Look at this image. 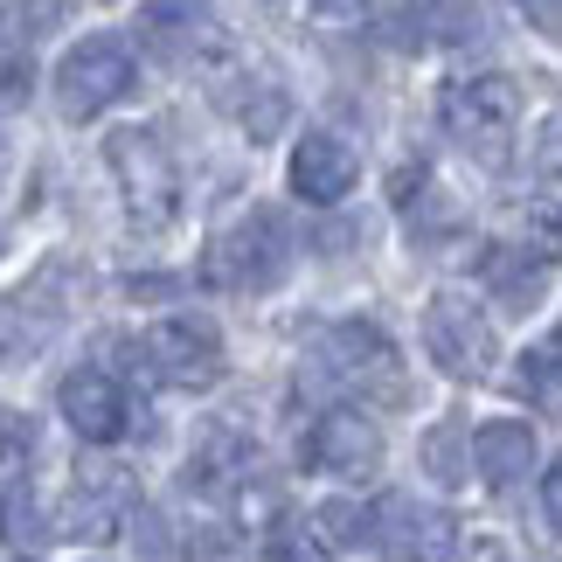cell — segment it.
Listing matches in <instances>:
<instances>
[{
    "mask_svg": "<svg viewBox=\"0 0 562 562\" xmlns=\"http://www.w3.org/2000/svg\"><path fill=\"white\" fill-rule=\"evenodd\" d=\"M194 77H202V91L250 133V146H265V139L285 133L292 98H285V83H278V70L250 49L244 35H223V42L202 56V70H194Z\"/></svg>",
    "mask_w": 562,
    "mask_h": 562,
    "instance_id": "6da1fadb",
    "label": "cell"
},
{
    "mask_svg": "<svg viewBox=\"0 0 562 562\" xmlns=\"http://www.w3.org/2000/svg\"><path fill=\"white\" fill-rule=\"evenodd\" d=\"M375 549L389 562H451L459 555V521L430 501H409V493H389L375 507Z\"/></svg>",
    "mask_w": 562,
    "mask_h": 562,
    "instance_id": "9c48e42d",
    "label": "cell"
},
{
    "mask_svg": "<svg viewBox=\"0 0 562 562\" xmlns=\"http://www.w3.org/2000/svg\"><path fill=\"white\" fill-rule=\"evenodd\" d=\"M438 119H445V133L465 146L480 167H501L514 160V125H521V83L501 77V70H486V77H459L451 91L438 98Z\"/></svg>",
    "mask_w": 562,
    "mask_h": 562,
    "instance_id": "3957f363",
    "label": "cell"
},
{
    "mask_svg": "<svg viewBox=\"0 0 562 562\" xmlns=\"http://www.w3.org/2000/svg\"><path fill=\"white\" fill-rule=\"evenodd\" d=\"M56 403H63V417H70V430L83 445H112V438H125V389L112 382V369H70L63 375V389H56Z\"/></svg>",
    "mask_w": 562,
    "mask_h": 562,
    "instance_id": "4fadbf2b",
    "label": "cell"
},
{
    "mask_svg": "<svg viewBox=\"0 0 562 562\" xmlns=\"http://www.w3.org/2000/svg\"><path fill=\"white\" fill-rule=\"evenodd\" d=\"M521 389L535 403H562V327L542 340V348L521 355Z\"/></svg>",
    "mask_w": 562,
    "mask_h": 562,
    "instance_id": "ffe728a7",
    "label": "cell"
},
{
    "mask_svg": "<svg viewBox=\"0 0 562 562\" xmlns=\"http://www.w3.org/2000/svg\"><path fill=\"white\" fill-rule=\"evenodd\" d=\"M42 535V501L29 486H8V501H0V542H14V549H29Z\"/></svg>",
    "mask_w": 562,
    "mask_h": 562,
    "instance_id": "7402d4cb",
    "label": "cell"
},
{
    "mask_svg": "<svg viewBox=\"0 0 562 562\" xmlns=\"http://www.w3.org/2000/svg\"><path fill=\"white\" fill-rule=\"evenodd\" d=\"M29 83H35L29 56H21V49H0V112H14V104H29Z\"/></svg>",
    "mask_w": 562,
    "mask_h": 562,
    "instance_id": "cb8c5ba5",
    "label": "cell"
},
{
    "mask_svg": "<svg viewBox=\"0 0 562 562\" xmlns=\"http://www.w3.org/2000/svg\"><path fill=\"white\" fill-rule=\"evenodd\" d=\"M361 181V154L340 133H306L292 146V194L299 202H313V209H334V202H348Z\"/></svg>",
    "mask_w": 562,
    "mask_h": 562,
    "instance_id": "7c38bea8",
    "label": "cell"
},
{
    "mask_svg": "<svg viewBox=\"0 0 562 562\" xmlns=\"http://www.w3.org/2000/svg\"><path fill=\"white\" fill-rule=\"evenodd\" d=\"M292 229L278 209H244L236 223L209 244V278L223 292H278L292 271Z\"/></svg>",
    "mask_w": 562,
    "mask_h": 562,
    "instance_id": "277c9868",
    "label": "cell"
},
{
    "mask_svg": "<svg viewBox=\"0 0 562 562\" xmlns=\"http://www.w3.org/2000/svg\"><path fill=\"white\" fill-rule=\"evenodd\" d=\"M424 348H430V361H438L445 375H459V382H486L493 361H501V340H493L486 313L472 306L465 292H430V306H424Z\"/></svg>",
    "mask_w": 562,
    "mask_h": 562,
    "instance_id": "8992f818",
    "label": "cell"
},
{
    "mask_svg": "<svg viewBox=\"0 0 562 562\" xmlns=\"http://www.w3.org/2000/svg\"><path fill=\"white\" fill-rule=\"evenodd\" d=\"M528 244H535V257H562V194H549V202H535L528 209Z\"/></svg>",
    "mask_w": 562,
    "mask_h": 562,
    "instance_id": "603a6c76",
    "label": "cell"
},
{
    "mask_svg": "<svg viewBox=\"0 0 562 562\" xmlns=\"http://www.w3.org/2000/svg\"><path fill=\"white\" fill-rule=\"evenodd\" d=\"M125 91H133V49H125V42H112V35L77 42V49L56 63V104H63L70 119L112 112Z\"/></svg>",
    "mask_w": 562,
    "mask_h": 562,
    "instance_id": "ba28073f",
    "label": "cell"
},
{
    "mask_svg": "<svg viewBox=\"0 0 562 562\" xmlns=\"http://www.w3.org/2000/svg\"><path fill=\"white\" fill-rule=\"evenodd\" d=\"M146 369L175 389H215L223 382V334H215L209 313H167L160 327H146L139 340Z\"/></svg>",
    "mask_w": 562,
    "mask_h": 562,
    "instance_id": "52a82bcc",
    "label": "cell"
},
{
    "mask_svg": "<svg viewBox=\"0 0 562 562\" xmlns=\"http://www.w3.org/2000/svg\"><path fill=\"white\" fill-rule=\"evenodd\" d=\"M250 465H257V451L236 438V430H209V438L194 445V459H188V493H202V501H229V493L250 486Z\"/></svg>",
    "mask_w": 562,
    "mask_h": 562,
    "instance_id": "9a60e30c",
    "label": "cell"
},
{
    "mask_svg": "<svg viewBox=\"0 0 562 562\" xmlns=\"http://www.w3.org/2000/svg\"><path fill=\"white\" fill-rule=\"evenodd\" d=\"M472 472L493 486V493H507V486H521L528 472H535V430L521 417H493L472 430Z\"/></svg>",
    "mask_w": 562,
    "mask_h": 562,
    "instance_id": "5bb4252c",
    "label": "cell"
},
{
    "mask_svg": "<svg viewBox=\"0 0 562 562\" xmlns=\"http://www.w3.org/2000/svg\"><path fill=\"white\" fill-rule=\"evenodd\" d=\"M133 542H139V562H167V528H160L154 507L133 514Z\"/></svg>",
    "mask_w": 562,
    "mask_h": 562,
    "instance_id": "4316f807",
    "label": "cell"
},
{
    "mask_svg": "<svg viewBox=\"0 0 562 562\" xmlns=\"http://www.w3.org/2000/svg\"><path fill=\"white\" fill-rule=\"evenodd\" d=\"M265 562H334V555H327V542H319V535H299V528H285V535H271Z\"/></svg>",
    "mask_w": 562,
    "mask_h": 562,
    "instance_id": "d4e9b609",
    "label": "cell"
},
{
    "mask_svg": "<svg viewBox=\"0 0 562 562\" xmlns=\"http://www.w3.org/2000/svg\"><path fill=\"white\" fill-rule=\"evenodd\" d=\"M486 278H493V292H501L514 313H528L535 299H542V265H528V250H521V257L493 250V257H486Z\"/></svg>",
    "mask_w": 562,
    "mask_h": 562,
    "instance_id": "d6986e66",
    "label": "cell"
},
{
    "mask_svg": "<svg viewBox=\"0 0 562 562\" xmlns=\"http://www.w3.org/2000/svg\"><path fill=\"white\" fill-rule=\"evenodd\" d=\"M188 555H194V562H229L236 549H229L223 528H202V535H188Z\"/></svg>",
    "mask_w": 562,
    "mask_h": 562,
    "instance_id": "83f0119b",
    "label": "cell"
},
{
    "mask_svg": "<svg viewBox=\"0 0 562 562\" xmlns=\"http://www.w3.org/2000/svg\"><path fill=\"white\" fill-rule=\"evenodd\" d=\"M313 14L319 21H361V14H369V0H313Z\"/></svg>",
    "mask_w": 562,
    "mask_h": 562,
    "instance_id": "4dcf8cb0",
    "label": "cell"
},
{
    "mask_svg": "<svg viewBox=\"0 0 562 562\" xmlns=\"http://www.w3.org/2000/svg\"><path fill=\"white\" fill-rule=\"evenodd\" d=\"M29 451H35V424L21 417V409H0V465L29 459Z\"/></svg>",
    "mask_w": 562,
    "mask_h": 562,
    "instance_id": "484cf974",
    "label": "cell"
},
{
    "mask_svg": "<svg viewBox=\"0 0 562 562\" xmlns=\"http://www.w3.org/2000/svg\"><path fill=\"white\" fill-rule=\"evenodd\" d=\"M514 8H521L542 35H555V42H562V0H514Z\"/></svg>",
    "mask_w": 562,
    "mask_h": 562,
    "instance_id": "f1b7e54d",
    "label": "cell"
},
{
    "mask_svg": "<svg viewBox=\"0 0 562 562\" xmlns=\"http://www.w3.org/2000/svg\"><path fill=\"white\" fill-rule=\"evenodd\" d=\"M229 29L215 21V0H146L139 8V42L167 63H188V70H202V56Z\"/></svg>",
    "mask_w": 562,
    "mask_h": 562,
    "instance_id": "30bf717a",
    "label": "cell"
},
{
    "mask_svg": "<svg viewBox=\"0 0 562 562\" xmlns=\"http://www.w3.org/2000/svg\"><path fill=\"white\" fill-rule=\"evenodd\" d=\"M313 535H319L327 549H361V542H375V514L361 507V501H319Z\"/></svg>",
    "mask_w": 562,
    "mask_h": 562,
    "instance_id": "e0dca14e",
    "label": "cell"
},
{
    "mask_svg": "<svg viewBox=\"0 0 562 562\" xmlns=\"http://www.w3.org/2000/svg\"><path fill=\"white\" fill-rule=\"evenodd\" d=\"M542 507H549V521L562 528V459L549 465V480H542Z\"/></svg>",
    "mask_w": 562,
    "mask_h": 562,
    "instance_id": "1f68e13d",
    "label": "cell"
},
{
    "mask_svg": "<svg viewBox=\"0 0 562 562\" xmlns=\"http://www.w3.org/2000/svg\"><path fill=\"white\" fill-rule=\"evenodd\" d=\"M306 459L319 472H334V480H369L382 465V430L375 417H361V409H319L313 430H306Z\"/></svg>",
    "mask_w": 562,
    "mask_h": 562,
    "instance_id": "8fae6325",
    "label": "cell"
},
{
    "mask_svg": "<svg viewBox=\"0 0 562 562\" xmlns=\"http://www.w3.org/2000/svg\"><path fill=\"white\" fill-rule=\"evenodd\" d=\"M424 465L438 472L445 486H459V480H465V465H472V445H465V430H459V424H438V430L424 438Z\"/></svg>",
    "mask_w": 562,
    "mask_h": 562,
    "instance_id": "44dd1931",
    "label": "cell"
},
{
    "mask_svg": "<svg viewBox=\"0 0 562 562\" xmlns=\"http://www.w3.org/2000/svg\"><path fill=\"white\" fill-rule=\"evenodd\" d=\"M313 361H319V375L361 389L369 403H403L409 396L403 355H396V340H389L375 319H334V327H319L313 334Z\"/></svg>",
    "mask_w": 562,
    "mask_h": 562,
    "instance_id": "5b68a950",
    "label": "cell"
},
{
    "mask_svg": "<svg viewBox=\"0 0 562 562\" xmlns=\"http://www.w3.org/2000/svg\"><path fill=\"white\" fill-rule=\"evenodd\" d=\"M389 188H396V209L409 215V229H417V236H459L465 229V209L451 202V194L424 175V167H403Z\"/></svg>",
    "mask_w": 562,
    "mask_h": 562,
    "instance_id": "2e32d148",
    "label": "cell"
},
{
    "mask_svg": "<svg viewBox=\"0 0 562 562\" xmlns=\"http://www.w3.org/2000/svg\"><path fill=\"white\" fill-rule=\"evenodd\" d=\"M56 21H63V0H14V8H0V49L29 56V42H42Z\"/></svg>",
    "mask_w": 562,
    "mask_h": 562,
    "instance_id": "ac0fdd59",
    "label": "cell"
},
{
    "mask_svg": "<svg viewBox=\"0 0 562 562\" xmlns=\"http://www.w3.org/2000/svg\"><path fill=\"white\" fill-rule=\"evenodd\" d=\"M104 160H112V175H119L133 229L160 236V229L181 223V167H175V154H167V139L154 125H119V133L104 139Z\"/></svg>",
    "mask_w": 562,
    "mask_h": 562,
    "instance_id": "7a4b0ae2",
    "label": "cell"
},
{
    "mask_svg": "<svg viewBox=\"0 0 562 562\" xmlns=\"http://www.w3.org/2000/svg\"><path fill=\"white\" fill-rule=\"evenodd\" d=\"M472 562H542V555H521L514 542H501V535H480V542H472Z\"/></svg>",
    "mask_w": 562,
    "mask_h": 562,
    "instance_id": "f546056e",
    "label": "cell"
},
{
    "mask_svg": "<svg viewBox=\"0 0 562 562\" xmlns=\"http://www.w3.org/2000/svg\"><path fill=\"white\" fill-rule=\"evenodd\" d=\"M257 8H265V14H278V8H285V0H257Z\"/></svg>",
    "mask_w": 562,
    "mask_h": 562,
    "instance_id": "d6a6232c",
    "label": "cell"
}]
</instances>
